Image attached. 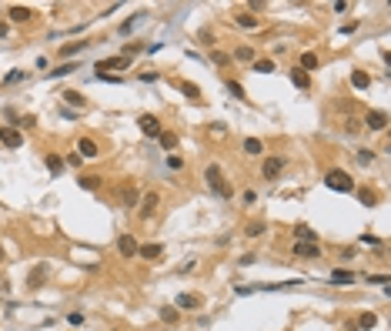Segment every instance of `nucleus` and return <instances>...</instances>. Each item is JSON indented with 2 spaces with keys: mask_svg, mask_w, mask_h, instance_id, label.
I'll return each instance as SVG.
<instances>
[{
  "mask_svg": "<svg viewBox=\"0 0 391 331\" xmlns=\"http://www.w3.org/2000/svg\"><path fill=\"white\" fill-rule=\"evenodd\" d=\"M204 181H207V187H211L218 198H234V191H231V184H227V178H224V171L218 164H207Z\"/></svg>",
  "mask_w": 391,
  "mask_h": 331,
  "instance_id": "obj_1",
  "label": "nucleus"
},
{
  "mask_svg": "<svg viewBox=\"0 0 391 331\" xmlns=\"http://www.w3.org/2000/svg\"><path fill=\"white\" fill-rule=\"evenodd\" d=\"M324 184H328L331 191H341V194L354 191V178L344 174V171H328V174H324Z\"/></svg>",
  "mask_w": 391,
  "mask_h": 331,
  "instance_id": "obj_2",
  "label": "nucleus"
},
{
  "mask_svg": "<svg viewBox=\"0 0 391 331\" xmlns=\"http://www.w3.org/2000/svg\"><path fill=\"white\" fill-rule=\"evenodd\" d=\"M137 127H141V134H147V137H161V134H164L161 121H157L154 114H141V117H137Z\"/></svg>",
  "mask_w": 391,
  "mask_h": 331,
  "instance_id": "obj_3",
  "label": "nucleus"
},
{
  "mask_svg": "<svg viewBox=\"0 0 391 331\" xmlns=\"http://www.w3.org/2000/svg\"><path fill=\"white\" fill-rule=\"evenodd\" d=\"M94 67H97L94 74H111V71H124V67H130V60H127L124 54H121V57H107V60H97Z\"/></svg>",
  "mask_w": 391,
  "mask_h": 331,
  "instance_id": "obj_4",
  "label": "nucleus"
},
{
  "mask_svg": "<svg viewBox=\"0 0 391 331\" xmlns=\"http://www.w3.org/2000/svg\"><path fill=\"white\" fill-rule=\"evenodd\" d=\"M0 144L10 147V151H17V147H24V137H20L17 127H0Z\"/></svg>",
  "mask_w": 391,
  "mask_h": 331,
  "instance_id": "obj_5",
  "label": "nucleus"
},
{
  "mask_svg": "<svg viewBox=\"0 0 391 331\" xmlns=\"http://www.w3.org/2000/svg\"><path fill=\"white\" fill-rule=\"evenodd\" d=\"M284 171V157H268L264 167H261V174L268 178V181H278V174Z\"/></svg>",
  "mask_w": 391,
  "mask_h": 331,
  "instance_id": "obj_6",
  "label": "nucleus"
},
{
  "mask_svg": "<svg viewBox=\"0 0 391 331\" xmlns=\"http://www.w3.org/2000/svg\"><path fill=\"white\" fill-rule=\"evenodd\" d=\"M298 257H318L321 255V248H318V241H294V248H291Z\"/></svg>",
  "mask_w": 391,
  "mask_h": 331,
  "instance_id": "obj_7",
  "label": "nucleus"
},
{
  "mask_svg": "<svg viewBox=\"0 0 391 331\" xmlns=\"http://www.w3.org/2000/svg\"><path fill=\"white\" fill-rule=\"evenodd\" d=\"M365 124H368L371 130H385V127H388V114H385V110H368Z\"/></svg>",
  "mask_w": 391,
  "mask_h": 331,
  "instance_id": "obj_8",
  "label": "nucleus"
},
{
  "mask_svg": "<svg viewBox=\"0 0 391 331\" xmlns=\"http://www.w3.org/2000/svg\"><path fill=\"white\" fill-rule=\"evenodd\" d=\"M77 154H80V157H87V161H94V157L100 154V147L94 144L91 137H80V141H77Z\"/></svg>",
  "mask_w": 391,
  "mask_h": 331,
  "instance_id": "obj_9",
  "label": "nucleus"
},
{
  "mask_svg": "<svg viewBox=\"0 0 391 331\" xmlns=\"http://www.w3.org/2000/svg\"><path fill=\"white\" fill-rule=\"evenodd\" d=\"M141 207H137V214H141V218L147 221L150 214H154V211H157V201H161V198H157V194H154V191H150V194H144V198H141Z\"/></svg>",
  "mask_w": 391,
  "mask_h": 331,
  "instance_id": "obj_10",
  "label": "nucleus"
},
{
  "mask_svg": "<svg viewBox=\"0 0 391 331\" xmlns=\"http://www.w3.org/2000/svg\"><path fill=\"white\" fill-rule=\"evenodd\" d=\"M137 248H141V244L130 238V234H121V238H117V251H121L124 257H134V255H137Z\"/></svg>",
  "mask_w": 391,
  "mask_h": 331,
  "instance_id": "obj_11",
  "label": "nucleus"
},
{
  "mask_svg": "<svg viewBox=\"0 0 391 331\" xmlns=\"http://www.w3.org/2000/svg\"><path fill=\"white\" fill-rule=\"evenodd\" d=\"M351 87L354 91H368V87H371V74L368 71H351Z\"/></svg>",
  "mask_w": 391,
  "mask_h": 331,
  "instance_id": "obj_12",
  "label": "nucleus"
},
{
  "mask_svg": "<svg viewBox=\"0 0 391 331\" xmlns=\"http://www.w3.org/2000/svg\"><path fill=\"white\" fill-rule=\"evenodd\" d=\"M137 255L147 257V261H161L164 257V244H144V248H137Z\"/></svg>",
  "mask_w": 391,
  "mask_h": 331,
  "instance_id": "obj_13",
  "label": "nucleus"
},
{
  "mask_svg": "<svg viewBox=\"0 0 391 331\" xmlns=\"http://www.w3.org/2000/svg\"><path fill=\"white\" fill-rule=\"evenodd\" d=\"M331 284H338V288H348V284H354V275L348 271V268H338V271H331Z\"/></svg>",
  "mask_w": 391,
  "mask_h": 331,
  "instance_id": "obj_14",
  "label": "nucleus"
},
{
  "mask_svg": "<svg viewBox=\"0 0 391 331\" xmlns=\"http://www.w3.org/2000/svg\"><path fill=\"white\" fill-rule=\"evenodd\" d=\"M144 20H147V10H141V14H134V17H130V20H124V24H121V34L127 37L130 30H137V27H141Z\"/></svg>",
  "mask_w": 391,
  "mask_h": 331,
  "instance_id": "obj_15",
  "label": "nucleus"
},
{
  "mask_svg": "<svg viewBox=\"0 0 391 331\" xmlns=\"http://www.w3.org/2000/svg\"><path fill=\"white\" fill-rule=\"evenodd\" d=\"M291 84H294V87H301V91H308V87H311V77L301 71V67H291Z\"/></svg>",
  "mask_w": 391,
  "mask_h": 331,
  "instance_id": "obj_16",
  "label": "nucleus"
},
{
  "mask_svg": "<svg viewBox=\"0 0 391 331\" xmlns=\"http://www.w3.org/2000/svg\"><path fill=\"white\" fill-rule=\"evenodd\" d=\"M7 17L14 20V24H24V20L34 17V10H30V7H10V10H7Z\"/></svg>",
  "mask_w": 391,
  "mask_h": 331,
  "instance_id": "obj_17",
  "label": "nucleus"
},
{
  "mask_svg": "<svg viewBox=\"0 0 391 331\" xmlns=\"http://www.w3.org/2000/svg\"><path fill=\"white\" fill-rule=\"evenodd\" d=\"M177 308H184V311L201 308V294H181V298H177Z\"/></svg>",
  "mask_w": 391,
  "mask_h": 331,
  "instance_id": "obj_18",
  "label": "nucleus"
},
{
  "mask_svg": "<svg viewBox=\"0 0 391 331\" xmlns=\"http://www.w3.org/2000/svg\"><path fill=\"white\" fill-rule=\"evenodd\" d=\"M251 71H254V74H274L278 67H274V60H268V57H258V60L251 64Z\"/></svg>",
  "mask_w": 391,
  "mask_h": 331,
  "instance_id": "obj_19",
  "label": "nucleus"
},
{
  "mask_svg": "<svg viewBox=\"0 0 391 331\" xmlns=\"http://www.w3.org/2000/svg\"><path fill=\"white\" fill-rule=\"evenodd\" d=\"M234 24H238V27H244V30H254L261 20L254 17V14H234Z\"/></svg>",
  "mask_w": 391,
  "mask_h": 331,
  "instance_id": "obj_20",
  "label": "nucleus"
},
{
  "mask_svg": "<svg viewBox=\"0 0 391 331\" xmlns=\"http://www.w3.org/2000/svg\"><path fill=\"white\" fill-rule=\"evenodd\" d=\"M301 71H304V74L318 71V54H315V51H304V54H301Z\"/></svg>",
  "mask_w": 391,
  "mask_h": 331,
  "instance_id": "obj_21",
  "label": "nucleus"
},
{
  "mask_svg": "<svg viewBox=\"0 0 391 331\" xmlns=\"http://www.w3.org/2000/svg\"><path fill=\"white\" fill-rule=\"evenodd\" d=\"M117 201L121 204H127V207H134V204H137V191H134V187H121V194H117Z\"/></svg>",
  "mask_w": 391,
  "mask_h": 331,
  "instance_id": "obj_22",
  "label": "nucleus"
},
{
  "mask_svg": "<svg viewBox=\"0 0 391 331\" xmlns=\"http://www.w3.org/2000/svg\"><path fill=\"white\" fill-rule=\"evenodd\" d=\"M44 275H47V264H37V268L30 271V281H27V284H30V288H40V284H44Z\"/></svg>",
  "mask_w": 391,
  "mask_h": 331,
  "instance_id": "obj_23",
  "label": "nucleus"
},
{
  "mask_svg": "<svg viewBox=\"0 0 391 331\" xmlns=\"http://www.w3.org/2000/svg\"><path fill=\"white\" fill-rule=\"evenodd\" d=\"M374 325H378V314H374V311H365L361 318H358V328H361V331H371Z\"/></svg>",
  "mask_w": 391,
  "mask_h": 331,
  "instance_id": "obj_24",
  "label": "nucleus"
},
{
  "mask_svg": "<svg viewBox=\"0 0 391 331\" xmlns=\"http://www.w3.org/2000/svg\"><path fill=\"white\" fill-rule=\"evenodd\" d=\"M87 44H91V40H74V44H64V47H60V54H64V57H71V54H80V51H84Z\"/></svg>",
  "mask_w": 391,
  "mask_h": 331,
  "instance_id": "obj_25",
  "label": "nucleus"
},
{
  "mask_svg": "<svg viewBox=\"0 0 391 331\" xmlns=\"http://www.w3.org/2000/svg\"><path fill=\"white\" fill-rule=\"evenodd\" d=\"M157 141H161V147H164V151H171V154H174V147H177V134H171V130H164V134H161Z\"/></svg>",
  "mask_w": 391,
  "mask_h": 331,
  "instance_id": "obj_26",
  "label": "nucleus"
},
{
  "mask_svg": "<svg viewBox=\"0 0 391 331\" xmlns=\"http://www.w3.org/2000/svg\"><path fill=\"white\" fill-rule=\"evenodd\" d=\"M177 87H181V94H187L191 101H197V97H201V91H197V84H191V80H181Z\"/></svg>",
  "mask_w": 391,
  "mask_h": 331,
  "instance_id": "obj_27",
  "label": "nucleus"
},
{
  "mask_svg": "<svg viewBox=\"0 0 391 331\" xmlns=\"http://www.w3.org/2000/svg\"><path fill=\"white\" fill-rule=\"evenodd\" d=\"M64 101H67V104H74V107H84V104H87L80 91H64Z\"/></svg>",
  "mask_w": 391,
  "mask_h": 331,
  "instance_id": "obj_28",
  "label": "nucleus"
},
{
  "mask_svg": "<svg viewBox=\"0 0 391 331\" xmlns=\"http://www.w3.org/2000/svg\"><path fill=\"white\" fill-rule=\"evenodd\" d=\"M261 151H264V144H261L258 137H247V141H244V154H251V157H254V154H261Z\"/></svg>",
  "mask_w": 391,
  "mask_h": 331,
  "instance_id": "obj_29",
  "label": "nucleus"
},
{
  "mask_svg": "<svg viewBox=\"0 0 391 331\" xmlns=\"http://www.w3.org/2000/svg\"><path fill=\"white\" fill-rule=\"evenodd\" d=\"M294 238H298V241H318L315 231H311L308 224H298V228H294Z\"/></svg>",
  "mask_w": 391,
  "mask_h": 331,
  "instance_id": "obj_30",
  "label": "nucleus"
},
{
  "mask_svg": "<svg viewBox=\"0 0 391 331\" xmlns=\"http://www.w3.org/2000/svg\"><path fill=\"white\" fill-rule=\"evenodd\" d=\"M77 71V64H71V60H67V64H60V67H54V71L47 74V77H67V74H74Z\"/></svg>",
  "mask_w": 391,
  "mask_h": 331,
  "instance_id": "obj_31",
  "label": "nucleus"
},
{
  "mask_svg": "<svg viewBox=\"0 0 391 331\" xmlns=\"http://www.w3.org/2000/svg\"><path fill=\"white\" fill-rule=\"evenodd\" d=\"M47 167H50V174H64V161L57 154H47Z\"/></svg>",
  "mask_w": 391,
  "mask_h": 331,
  "instance_id": "obj_32",
  "label": "nucleus"
},
{
  "mask_svg": "<svg viewBox=\"0 0 391 331\" xmlns=\"http://www.w3.org/2000/svg\"><path fill=\"white\" fill-rule=\"evenodd\" d=\"M244 234H247V238H258V234H264V221H251V224L244 228Z\"/></svg>",
  "mask_w": 391,
  "mask_h": 331,
  "instance_id": "obj_33",
  "label": "nucleus"
},
{
  "mask_svg": "<svg viewBox=\"0 0 391 331\" xmlns=\"http://www.w3.org/2000/svg\"><path fill=\"white\" fill-rule=\"evenodd\" d=\"M227 94H231V97H238V101H244V97H247V94H244V87L238 84V80H227Z\"/></svg>",
  "mask_w": 391,
  "mask_h": 331,
  "instance_id": "obj_34",
  "label": "nucleus"
},
{
  "mask_svg": "<svg viewBox=\"0 0 391 331\" xmlns=\"http://www.w3.org/2000/svg\"><path fill=\"white\" fill-rule=\"evenodd\" d=\"M234 60H251V64H254V51H251V47H238V51H234Z\"/></svg>",
  "mask_w": 391,
  "mask_h": 331,
  "instance_id": "obj_35",
  "label": "nucleus"
},
{
  "mask_svg": "<svg viewBox=\"0 0 391 331\" xmlns=\"http://www.w3.org/2000/svg\"><path fill=\"white\" fill-rule=\"evenodd\" d=\"M161 321L174 325V321H177V308H161Z\"/></svg>",
  "mask_w": 391,
  "mask_h": 331,
  "instance_id": "obj_36",
  "label": "nucleus"
},
{
  "mask_svg": "<svg viewBox=\"0 0 391 331\" xmlns=\"http://www.w3.org/2000/svg\"><path fill=\"white\" fill-rule=\"evenodd\" d=\"M365 281H368V284H381V288H385V284H388L391 278H388V275H368Z\"/></svg>",
  "mask_w": 391,
  "mask_h": 331,
  "instance_id": "obj_37",
  "label": "nucleus"
},
{
  "mask_svg": "<svg viewBox=\"0 0 391 331\" xmlns=\"http://www.w3.org/2000/svg\"><path fill=\"white\" fill-rule=\"evenodd\" d=\"M94 77H97V80H107V84H121V80H124L121 74H94Z\"/></svg>",
  "mask_w": 391,
  "mask_h": 331,
  "instance_id": "obj_38",
  "label": "nucleus"
},
{
  "mask_svg": "<svg viewBox=\"0 0 391 331\" xmlns=\"http://www.w3.org/2000/svg\"><path fill=\"white\" fill-rule=\"evenodd\" d=\"M24 77H27L24 71H10L7 77H3V84H17V80H24Z\"/></svg>",
  "mask_w": 391,
  "mask_h": 331,
  "instance_id": "obj_39",
  "label": "nucleus"
},
{
  "mask_svg": "<svg viewBox=\"0 0 391 331\" xmlns=\"http://www.w3.org/2000/svg\"><path fill=\"white\" fill-rule=\"evenodd\" d=\"M358 198H361V204H368V207H371V204H378V198H374V191H361Z\"/></svg>",
  "mask_w": 391,
  "mask_h": 331,
  "instance_id": "obj_40",
  "label": "nucleus"
},
{
  "mask_svg": "<svg viewBox=\"0 0 391 331\" xmlns=\"http://www.w3.org/2000/svg\"><path fill=\"white\" fill-rule=\"evenodd\" d=\"M168 167H171V171H181V167H184V161H181L177 154H171V157H168Z\"/></svg>",
  "mask_w": 391,
  "mask_h": 331,
  "instance_id": "obj_41",
  "label": "nucleus"
},
{
  "mask_svg": "<svg viewBox=\"0 0 391 331\" xmlns=\"http://www.w3.org/2000/svg\"><path fill=\"white\" fill-rule=\"evenodd\" d=\"M97 184H100V181H97V178H80V187H87V191H94Z\"/></svg>",
  "mask_w": 391,
  "mask_h": 331,
  "instance_id": "obj_42",
  "label": "nucleus"
},
{
  "mask_svg": "<svg viewBox=\"0 0 391 331\" xmlns=\"http://www.w3.org/2000/svg\"><path fill=\"white\" fill-rule=\"evenodd\" d=\"M358 161H361V164H371L374 154H371V151H361V154H358Z\"/></svg>",
  "mask_w": 391,
  "mask_h": 331,
  "instance_id": "obj_43",
  "label": "nucleus"
},
{
  "mask_svg": "<svg viewBox=\"0 0 391 331\" xmlns=\"http://www.w3.org/2000/svg\"><path fill=\"white\" fill-rule=\"evenodd\" d=\"M141 80H144V84H154V80H157V74H150V71H144V74H141Z\"/></svg>",
  "mask_w": 391,
  "mask_h": 331,
  "instance_id": "obj_44",
  "label": "nucleus"
},
{
  "mask_svg": "<svg viewBox=\"0 0 391 331\" xmlns=\"http://www.w3.org/2000/svg\"><path fill=\"white\" fill-rule=\"evenodd\" d=\"M0 261H3V251H0Z\"/></svg>",
  "mask_w": 391,
  "mask_h": 331,
  "instance_id": "obj_45",
  "label": "nucleus"
}]
</instances>
